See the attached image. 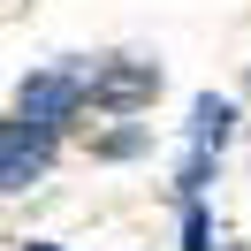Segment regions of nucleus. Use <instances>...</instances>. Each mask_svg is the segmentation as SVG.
<instances>
[{
	"label": "nucleus",
	"instance_id": "obj_1",
	"mask_svg": "<svg viewBox=\"0 0 251 251\" xmlns=\"http://www.w3.org/2000/svg\"><path fill=\"white\" fill-rule=\"evenodd\" d=\"M152 92H160L152 61H92L84 69V99L99 114H137V107H152Z\"/></svg>",
	"mask_w": 251,
	"mask_h": 251
},
{
	"label": "nucleus",
	"instance_id": "obj_2",
	"mask_svg": "<svg viewBox=\"0 0 251 251\" xmlns=\"http://www.w3.org/2000/svg\"><path fill=\"white\" fill-rule=\"evenodd\" d=\"M76 107H92V99H84V69H46V76H31L23 99H16V114L38 122V129H61Z\"/></svg>",
	"mask_w": 251,
	"mask_h": 251
},
{
	"label": "nucleus",
	"instance_id": "obj_3",
	"mask_svg": "<svg viewBox=\"0 0 251 251\" xmlns=\"http://www.w3.org/2000/svg\"><path fill=\"white\" fill-rule=\"evenodd\" d=\"M46 145H53V129H38V122H8V137H0V183L8 190H31V175L46 168Z\"/></svg>",
	"mask_w": 251,
	"mask_h": 251
},
{
	"label": "nucleus",
	"instance_id": "obj_4",
	"mask_svg": "<svg viewBox=\"0 0 251 251\" xmlns=\"http://www.w3.org/2000/svg\"><path fill=\"white\" fill-rule=\"evenodd\" d=\"M228 129H236V107H228V99L205 92L198 107H190V137H198V152H221V145H228Z\"/></svg>",
	"mask_w": 251,
	"mask_h": 251
},
{
	"label": "nucleus",
	"instance_id": "obj_5",
	"mask_svg": "<svg viewBox=\"0 0 251 251\" xmlns=\"http://www.w3.org/2000/svg\"><path fill=\"white\" fill-rule=\"evenodd\" d=\"M129 152H145V129H107L99 137V160H129Z\"/></svg>",
	"mask_w": 251,
	"mask_h": 251
},
{
	"label": "nucleus",
	"instance_id": "obj_6",
	"mask_svg": "<svg viewBox=\"0 0 251 251\" xmlns=\"http://www.w3.org/2000/svg\"><path fill=\"white\" fill-rule=\"evenodd\" d=\"M183 251H213V228H205V213H198V205L183 213Z\"/></svg>",
	"mask_w": 251,
	"mask_h": 251
},
{
	"label": "nucleus",
	"instance_id": "obj_7",
	"mask_svg": "<svg viewBox=\"0 0 251 251\" xmlns=\"http://www.w3.org/2000/svg\"><path fill=\"white\" fill-rule=\"evenodd\" d=\"M23 251H53V244H23Z\"/></svg>",
	"mask_w": 251,
	"mask_h": 251
}]
</instances>
